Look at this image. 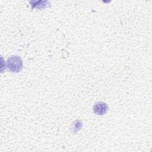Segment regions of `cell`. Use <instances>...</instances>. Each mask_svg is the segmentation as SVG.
Listing matches in <instances>:
<instances>
[{
	"mask_svg": "<svg viewBox=\"0 0 152 152\" xmlns=\"http://www.w3.org/2000/svg\"><path fill=\"white\" fill-rule=\"evenodd\" d=\"M7 67L11 72H19L23 67V61L19 56L12 55L8 58Z\"/></svg>",
	"mask_w": 152,
	"mask_h": 152,
	"instance_id": "6da1fadb",
	"label": "cell"
},
{
	"mask_svg": "<svg viewBox=\"0 0 152 152\" xmlns=\"http://www.w3.org/2000/svg\"><path fill=\"white\" fill-rule=\"evenodd\" d=\"M108 106L104 102H98L96 103L93 107L94 113L98 115H103L107 113Z\"/></svg>",
	"mask_w": 152,
	"mask_h": 152,
	"instance_id": "7a4b0ae2",
	"label": "cell"
}]
</instances>
